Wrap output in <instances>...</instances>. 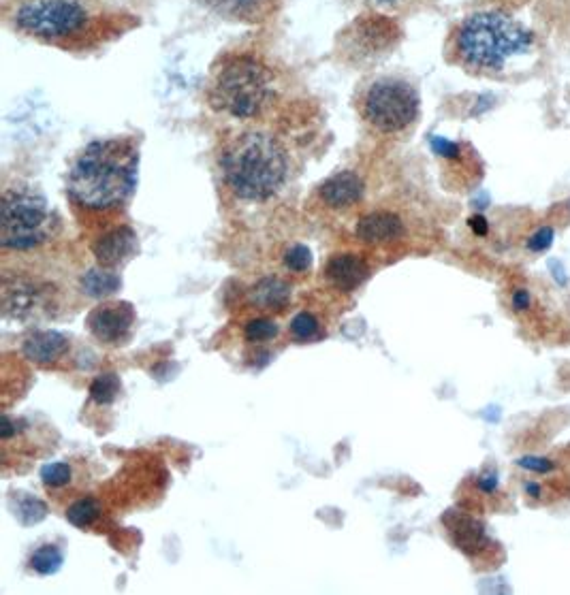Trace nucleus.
Segmentation results:
<instances>
[{"label":"nucleus","instance_id":"f257e3e1","mask_svg":"<svg viewBox=\"0 0 570 595\" xmlns=\"http://www.w3.org/2000/svg\"><path fill=\"white\" fill-rule=\"evenodd\" d=\"M139 154L126 139H97L79 152L69 171V195L86 209L103 212L126 203L137 184Z\"/></svg>","mask_w":570,"mask_h":595},{"label":"nucleus","instance_id":"f03ea898","mask_svg":"<svg viewBox=\"0 0 570 595\" xmlns=\"http://www.w3.org/2000/svg\"><path fill=\"white\" fill-rule=\"evenodd\" d=\"M536 35L502 11H479L459 24L455 52L470 69L506 71L534 54Z\"/></svg>","mask_w":570,"mask_h":595},{"label":"nucleus","instance_id":"7ed1b4c3","mask_svg":"<svg viewBox=\"0 0 570 595\" xmlns=\"http://www.w3.org/2000/svg\"><path fill=\"white\" fill-rule=\"evenodd\" d=\"M223 175L240 199H272L287 180L289 163L280 141L267 133L250 131L235 137L223 152Z\"/></svg>","mask_w":570,"mask_h":595},{"label":"nucleus","instance_id":"20e7f679","mask_svg":"<svg viewBox=\"0 0 570 595\" xmlns=\"http://www.w3.org/2000/svg\"><path fill=\"white\" fill-rule=\"evenodd\" d=\"M56 216L41 192L28 184L9 186L0 205V244L5 250H33L56 231Z\"/></svg>","mask_w":570,"mask_h":595},{"label":"nucleus","instance_id":"39448f33","mask_svg":"<svg viewBox=\"0 0 570 595\" xmlns=\"http://www.w3.org/2000/svg\"><path fill=\"white\" fill-rule=\"evenodd\" d=\"M269 99V75L252 56H233L214 77L210 103L225 114L248 120L259 116Z\"/></svg>","mask_w":570,"mask_h":595},{"label":"nucleus","instance_id":"423d86ee","mask_svg":"<svg viewBox=\"0 0 570 595\" xmlns=\"http://www.w3.org/2000/svg\"><path fill=\"white\" fill-rule=\"evenodd\" d=\"M361 116L380 133H402L419 116V94L402 79H376L363 94Z\"/></svg>","mask_w":570,"mask_h":595},{"label":"nucleus","instance_id":"0eeeda50","mask_svg":"<svg viewBox=\"0 0 570 595\" xmlns=\"http://www.w3.org/2000/svg\"><path fill=\"white\" fill-rule=\"evenodd\" d=\"M13 20L28 35L56 41L82 32L90 18L79 0H24Z\"/></svg>","mask_w":570,"mask_h":595},{"label":"nucleus","instance_id":"6e6552de","mask_svg":"<svg viewBox=\"0 0 570 595\" xmlns=\"http://www.w3.org/2000/svg\"><path fill=\"white\" fill-rule=\"evenodd\" d=\"M398 35V26L391 20L380 18V15H366L344 32L342 47L344 54L355 60H372L385 56V52L398 41Z\"/></svg>","mask_w":570,"mask_h":595},{"label":"nucleus","instance_id":"1a4fd4ad","mask_svg":"<svg viewBox=\"0 0 570 595\" xmlns=\"http://www.w3.org/2000/svg\"><path fill=\"white\" fill-rule=\"evenodd\" d=\"M135 325V310L131 303L109 301L94 308L88 316V329L103 344L120 346L129 340Z\"/></svg>","mask_w":570,"mask_h":595},{"label":"nucleus","instance_id":"9d476101","mask_svg":"<svg viewBox=\"0 0 570 595\" xmlns=\"http://www.w3.org/2000/svg\"><path fill=\"white\" fill-rule=\"evenodd\" d=\"M3 308L9 318L26 320L43 308L41 288L28 280L5 278L3 286Z\"/></svg>","mask_w":570,"mask_h":595},{"label":"nucleus","instance_id":"9b49d317","mask_svg":"<svg viewBox=\"0 0 570 595\" xmlns=\"http://www.w3.org/2000/svg\"><path fill=\"white\" fill-rule=\"evenodd\" d=\"M442 523L447 525L453 544L466 555H477L489 544L483 523L468 517L464 512L449 510L445 514V519H442Z\"/></svg>","mask_w":570,"mask_h":595},{"label":"nucleus","instance_id":"f8f14e48","mask_svg":"<svg viewBox=\"0 0 570 595\" xmlns=\"http://www.w3.org/2000/svg\"><path fill=\"white\" fill-rule=\"evenodd\" d=\"M363 192H366V184L353 171H342L331 175L319 188V195L325 205L331 209H348L357 205L363 199Z\"/></svg>","mask_w":570,"mask_h":595},{"label":"nucleus","instance_id":"ddd939ff","mask_svg":"<svg viewBox=\"0 0 570 595\" xmlns=\"http://www.w3.org/2000/svg\"><path fill=\"white\" fill-rule=\"evenodd\" d=\"M325 276L338 291L351 293L370 278V267L357 254H334L327 261Z\"/></svg>","mask_w":570,"mask_h":595},{"label":"nucleus","instance_id":"4468645a","mask_svg":"<svg viewBox=\"0 0 570 595\" xmlns=\"http://www.w3.org/2000/svg\"><path fill=\"white\" fill-rule=\"evenodd\" d=\"M137 248V233L131 227H118L103 233L94 241L92 252L103 267H116L124 263Z\"/></svg>","mask_w":570,"mask_h":595},{"label":"nucleus","instance_id":"2eb2a0df","mask_svg":"<svg viewBox=\"0 0 570 595\" xmlns=\"http://www.w3.org/2000/svg\"><path fill=\"white\" fill-rule=\"evenodd\" d=\"M355 235L366 244H387V241H398L404 235V222L393 212H372L359 218Z\"/></svg>","mask_w":570,"mask_h":595},{"label":"nucleus","instance_id":"dca6fc26","mask_svg":"<svg viewBox=\"0 0 570 595\" xmlns=\"http://www.w3.org/2000/svg\"><path fill=\"white\" fill-rule=\"evenodd\" d=\"M67 350L69 337L58 331H33L22 344L24 357L39 365H50L58 361L60 357H65Z\"/></svg>","mask_w":570,"mask_h":595},{"label":"nucleus","instance_id":"f3484780","mask_svg":"<svg viewBox=\"0 0 570 595\" xmlns=\"http://www.w3.org/2000/svg\"><path fill=\"white\" fill-rule=\"evenodd\" d=\"M293 288L278 276H265L248 291V301L261 310H284L291 303Z\"/></svg>","mask_w":570,"mask_h":595},{"label":"nucleus","instance_id":"a211bd4d","mask_svg":"<svg viewBox=\"0 0 570 595\" xmlns=\"http://www.w3.org/2000/svg\"><path fill=\"white\" fill-rule=\"evenodd\" d=\"M120 276L109 269V267H94L90 271H86L82 276V291L92 297V299H105V297H112L114 293L120 291Z\"/></svg>","mask_w":570,"mask_h":595},{"label":"nucleus","instance_id":"6ab92c4d","mask_svg":"<svg viewBox=\"0 0 570 595\" xmlns=\"http://www.w3.org/2000/svg\"><path fill=\"white\" fill-rule=\"evenodd\" d=\"M205 3L216 7L220 13L231 15L235 20L255 22L267 9L269 0H205Z\"/></svg>","mask_w":570,"mask_h":595},{"label":"nucleus","instance_id":"aec40b11","mask_svg":"<svg viewBox=\"0 0 570 595\" xmlns=\"http://www.w3.org/2000/svg\"><path fill=\"white\" fill-rule=\"evenodd\" d=\"M13 512H15V519H18L22 525H37L47 517V506L35 495L18 493L13 500Z\"/></svg>","mask_w":570,"mask_h":595},{"label":"nucleus","instance_id":"412c9836","mask_svg":"<svg viewBox=\"0 0 570 595\" xmlns=\"http://www.w3.org/2000/svg\"><path fill=\"white\" fill-rule=\"evenodd\" d=\"M62 561H65V555H62V551L56 544H41L33 551V555H30L28 566L37 574L47 576V574H56L62 566Z\"/></svg>","mask_w":570,"mask_h":595},{"label":"nucleus","instance_id":"4be33fe9","mask_svg":"<svg viewBox=\"0 0 570 595\" xmlns=\"http://www.w3.org/2000/svg\"><path fill=\"white\" fill-rule=\"evenodd\" d=\"M120 391H122V382L116 374H112V372L101 374L94 378L90 384V399L99 406H109L118 399Z\"/></svg>","mask_w":570,"mask_h":595},{"label":"nucleus","instance_id":"5701e85b","mask_svg":"<svg viewBox=\"0 0 570 595\" xmlns=\"http://www.w3.org/2000/svg\"><path fill=\"white\" fill-rule=\"evenodd\" d=\"M101 517V504L94 497H84L67 508V521L79 529H88Z\"/></svg>","mask_w":570,"mask_h":595},{"label":"nucleus","instance_id":"b1692460","mask_svg":"<svg viewBox=\"0 0 570 595\" xmlns=\"http://www.w3.org/2000/svg\"><path fill=\"white\" fill-rule=\"evenodd\" d=\"M41 480L47 489H62L73 480V465L67 461L47 463L41 470Z\"/></svg>","mask_w":570,"mask_h":595},{"label":"nucleus","instance_id":"393cba45","mask_svg":"<svg viewBox=\"0 0 570 595\" xmlns=\"http://www.w3.org/2000/svg\"><path fill=\"white\" fill-rule=\"evenodd\" d=\"M278 333H280L278 323H274V320H269V318H255V320H250V323L244 327L246 340L252 342V344L274 340Z\"/></svg>","mask_w":570,"mask_h":595},{"label":"nucleus","instance_id":"a878e982","mask_svg":"<svg viewBox=\"0 0 570 595\" xmlns=\"http://www.w3.org/2000/svg\"><path fill=\"white\" fill-rule=\"evenodd\" d=\"M319 331H321L319 320H316L310 312H299L291 320V335L297 342H310L314 337H319Z\"/></svg>","mask_w":570,"mask_h":595},{"label":"nucleus","instance_id":"bb28decb","mask_svg":"<svg viewBox=\"0 0 570 595\" xmlns=\"http://www.w3.org/2000/svg\"><path fill=\"white\" fill-rule=\"evenodd\" d=\"M284 267L293 273H304L312 267V252L304 244H295L284 252Z\"/></svg>","mask_w":570,"mask_h":595},{"label":"nucleus","instance_id":"cd10ccee","mask_svg":"<svg viewBox=\"0 0 570 595\" xmlns=\"http://www.w3.org/2000/svg\"><path fill=\"white\" fill-rule=\"evenodd\" d=\"M517 465H519V468H524L528 472H536V474H549L553 468H556V463H553L551 459H547V457H534V455L519 457L517 459Z\"/></svg>","mask_w":570,"mask_h":595},{"label":"nucleus","instance_id":"c85d7f7f","mask_svg":"<svg viewBox=\"0 0 570 595\" xmlns=\"http://www.w3.org/2000/svg\"><path fill=\"white\" fill-rule=\"evenodd\" d=\"M553 237H556V231L553 227H543L538 229L530 239H528V250L530 252H545L551 248L553 244Z\"/></svg>","mask_w":570,"mask_h":595},{"label":"nucleus","instance_id":"c756f323","mask_svg":"<svg viewBox=\"0 0 570 595\" xmlns=\"http://www.w3.org/2000/svg\"><path fill=\"white\" fill-rule=\"evenodd\" d=\"M432 150L438 156H445V158H457L459 156V146L445 137H432Z\"/></svg>","mask_w":570,"mask_h":595},{"label":"nucleus","instance_id":"7c9ffc66","mask_svg":"<svg viewBox=\"0 0 570 595\" xmlns=\"http://www.w3.org/2000/svg\"><path fill=\"white\" fill-rule=\"evenodd\" d=\"M498 472L496 470H485L483 474L477 476V487L483 493H496L498 489Z\"/></svg>","mask_w":570,"mask_h":595},{"label":"nucleus","instance_id":"2f4dec72","mask_svg":"<svg viewBox=\"0 0 570 595\" xmlns=\"http://www.w3.org/2000/svg\"><path fill=\"white\" fill-rule=\"evenodd\" d=\"M549 271H551V276H553V280H556L558 286L568 284V273H566L564 265L558 259H549Z\"/></svg>","mask_w":570,"mask_h":595},{"label":"nucleus","instance_id":"473e14b6","mask_svg":"<svg viewBox=\"0 0 570 595\" xmlns=\"http://www.w3.org/2000/svg\"><path fill=\"white\" fill-rule=\"evenodd\" d=\"M528 308H530V293L524 291V288H521V291H515L513 293V310L526 312Z\"/></svg>","mask_w":570,"mask_h":595},{"label":"nucleus","instance_id":"72a5a7b5","mask_svg":"<svg viewBox=\"0 0 570 595\" xmlns=\"http://www.w3.org/2000/svg\"><path fill=\"white\" fill-rule=\"evenodd\" d=\"M468 224H470V229L474 231V235H479V237L487 235V231H489L487 220H485L483 216H472V218L468 220Z\"/></svg>","mask_w":570,"mask_h":595},{"label":"nucleus","instance_id":"f704fd0d","mask_svg":"<svg viewBox=\"0 0 570 595\" xmlns=\"http://www.w3.org/2000/svg\"><path fill=\"white\" fill-rule=\"evenodd\" d=\"M526 493H528L530 497H541V485H538V482H528V485H526Z\"/></svg>","mask_w":570,"mask_h":595},{"label":"nucleus","instance_id":"c9c22d12","mask_svg":"<svg viewBox=\"0 0 570 595\" xmlns=\"http://www.w3.org/2000/svg\"><path fill=\"white\" fill-rule=\"evenodd\" d=\"M398 3H402V0H380V5H398Z\"/></svg>","mask_w":570,"mask_h":595}]
</instances>
